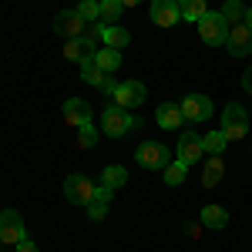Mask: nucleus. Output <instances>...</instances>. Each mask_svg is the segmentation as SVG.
<instances>
[{
    "label": "nucleus",
    "instance_id": "nucleus-1",
    "mask_svg": "<svg viewBox=\"0 0 252 252\" xmlns=\"http://www.w3.org/2000/svg\"><path fill=\"white\" fill-rule=\"evenodd\" d=\"M198 37L205 40L209 47H222L225 37H229V24L222 17V10H209L205 17L198 20Z\"/></svg>",
    "mask_w": 252,
    "mask_h": 252
},
{
    "label": "nucleus",
    "instance_id": "nucleus-2",
    "mask_svg": "<svg viewBox=\"0 0 252 252\" xmlns=\"http://www.w3.org/2000/svg\"><path fill=\"white\" fill-rule=\"evenodd\" d=\"M222 135H225V141H242L249 135V115H246L242 104H225V111H222Z\"/></svg>",
    "mask_w": 252,
    "mask_h": 252
},
{
    "label": "nucleus",
    "instance_id": "nucleus-3",
    "mask_svg": "<svg viewBox=\"0 0 252 252\" xmlns=\"http://www.w3.org/2000/svg\"><path fill=\"white\" fill-rule=\"evenodd\" d=\"M138 165L141 168H148V172H158V168H165L168 161H172V148L168 145H161V141H141L138 145Z\"/></svg>",
    "mask_w": 252,
    "mask_h": 252
},
{
    "label": "nucleus",
    "instance_id": "nucleus-4",
    "mask_svg": "<svg viewBox=\"0 0 252 252\" xmlns=\"http://www.w3.org/2000/svg\"><path fill=\"white\" fill-rule=\"evenodd\" d=\"M64 198L74 202V205H91L97 198V185L88 175H67L64 178Z\"/></svg>",
    "mask_w": 252,
    "mask_h": 252
},
{
    "label": "nucleus",
    "instance_id": "nucleus-5",
    "mask_svg": "<svg viewBox=\"0 0 252 252\" xmlns=\"http://www.w3.org/2000/svg\"><path fill=\"white\" fill-rule=\"evenodd\" d=\"M101 128H104V135H111V138H125L131 128H138V121L128 115V108L111 104V108H104V115H101Z\"/></svg>",
    "mask_w": 252,
    "mask_h": 252
},
{
    "label": "nucleus",
    "instance_id": "nucleus-6",
    "mask_svg": "<svg viewBox=\"0 0 252 252\" xmlns=\"http://www.w3.org/2000/svg\"><path fill=\"white\" fill-rule=\"evenodd\" d=\"M225 47H229V54H232V58H246V54H252V27L246 24V20L229 27Z\"/></svg>",
    "mask_w": 252,
    "mask_h": 252
},
{
    "label": "nucleus",
    "instance_id": "nucleus-7",
    "mask_svg": "<svg viewBox=\"0 0 252 252\" xmlns=\"http://www.w3.org/2000/svg\"><path fill=\"white\" fill-rule=\"evenodd\" d=\"M20 239H27L24 219H20L14 209H3V212H0V242H3V246H17Z\"/></svg>",
    "mask_w": 252,
    "mask_h": 252
},
{
    "label": "nucleus",
    "instance_id": "nucleus-8",
    "mask_svg": "<svg viewBox=\"0 0 252 252\" xmlns=\"http://www.w3.org/2000/svg\"><path fill=\"white\" fill-rule=\"evenodd\" d=\"M178 108H182L185 121H192V125H198V121H209V118H212V101H209L205 94H185Z\"/></svg>",
    "mask_w": 252,
    "mask_h": 252
},
{
    "label": "nucleus",
    "instance_id": "nucleus-9",
    "mask_svg": "<svg viewBox=\"0 0 252 252\" xmlns=\"http://www.w3.org/2000/svg\"><path fill=\"white\" fill-rule=\"evenodd\" d=\"M84 27H88V20L81 17L78 10H61L58 17H54V34H61V37H67V40L81 37Z\"/></svg>",
    "mask_w": 252,
    "mask_h": 252
},
{
    "label": "nucleus",
    "instance_id": "nucleus-10",
    "mask_svg": "<svg viewBox=\"0 0 252 252\" xmlns=\"http://www.w3.org/2000/svg\"><path fill=\"white\" fill-rule=\"evenodd\" d=\"M178 161H185V165H195L198 155H205V145H202V135L198 131H182L178 138Z\"/></svg>",
    "mask_w": 252,
    "mask_h": 252
},
{
    "label": "nucleus",
    "instance_id": "nucleus-11",
    "mask_svg": "<svg viewBox=\"0 0 252 252\" xmlns=\"http://www.w3.org/2000/svg\"><path fill=\"white\" fill-rule=\"evenodd\" d=\"M115 101H118V108H138V104H145V84L141 81H121L115 91Z\"/></svg>",
    "mask_w": 252,
    "mask_h": 252
},
{
    "label": "nucleus",
    "instance_id": "nucleus-12",
    "mask_svg": "<svg viewBox=\"0 0 252 252\" xmlns=\"http://www.w3.org/2000/svg\"><path fill=\"white\" fill-rule=\"evenodd\" d=\"M64 121H67L71 128L88 125V121H91V104H88L84 97H67V101H64Z\"/></svg>",
    "mask_w": 252,
    "mask_h": 252
},
{
    "label": "nucleus",
    "instance_id": "nucleus-13",
    "mask_svg": "<svg viewBox=\"0 0 252 252\" xmlns=\"http://www.w3.org/2000/svg\"><path fill=\"white\" fill-rule=\"evenodd\" d=\"M152 20H155L158 27H172L182 20L178 14V0H152Z\"/></svg>",
    "mask_w": 252,
    "mask_h": 252
},
{
    "label": "nucleus",
    "instance_id": "nucleus-14",
    "mask_svg": "<svg viewBox=\"0 0 252 252\" xmlns=\"http://www.w3.org/2000/svg\"><path fill=\"white\" fill-rule=\"evenodd\" d=\"M222 175H225V161H222V155H209L205 168H202V185H205V189H215V185L222 182Z\"/></svg>",
    "mask_w": 252,
    "mask_h": 252
},
{
    "label": "nucleus",
    "instance_id": "nucleus-15",
    "mask_svg": "<svg viewBox=\"0 0 252 252\" xmlns=\"http://www.w3.org/2000/svg\"><path fill=\"white\" fill-rule=\"evenodd\" d=\"M155 121L161 125V128L172 131V128H182V125H185V115H182L178 104H161V108L155 111Z\"/></svg>",
    "mask_w": 252,
    "mask_h": 252
},
{
    "label": "nucleus",
    "instance_id": "nucleus-16",
    "mask_svg": "<svg viewBox=\"0 0 252 252\" xmlns=\"http://www.w3.org/2000/svg\"><path fill=\"white\" fill-rule=\"evenodd\" d=\"M202 225L212 229V232H219V229L229 225V212H225L222 205H205V209H202Z\"/></svg>",
    "mask_w": 252,
    "mask_h": 252
},
{
    "label": "nucleus",
    "instance_id": "nucleus-17",
    "mask_svg": "<svg viewBox=\"0 0 252 252\" xmlns=\"http://www.w3.org/2000/svg\"><path fill=\"white\" fill-rule=\"evenodd\" d=\"M94 51H97V47H94V44H88L84 37L64 40V61H78V64H81V61L88 58V54H94Z\"/></svg>",
    "mask_w": 252,
    "mask_h": 252
},
{
    "label": "nucleus",
    "instance_id": "nucleus-18",
    "mask_svg": "<svg viewBox=\"0 0 252 252\" xmlns=\"http://www.w3.org/2000/svg\"><path fill=\"white\" fill-rule=\"evenodd\" d=\"M104 78H108V74L97 67L94 54H88V58L81 61V81H84V84H91V88H101V84H104Z\"/></svg>",
    "mask_w": 252,
    "mask_h": 252
},
{
    "label": "nucleus",
    "instance_id": "nucleus-19",
    "mask_svg": "<svg viewBox=\"0 0 252 252\" xmlns=\"http://www.w3.org/2000/svg\"><path fill=\"white\" fill-rule=\"evenodd\" d=\"M94 61H97V67H101L104 74H115L118 67H121V51H115V47H97Z\"/></svg>",
    "mask_w": 252,
    "mask_h": 252
},
{
    "label": "nucleus",
    "instance_id": "nucleus-20",
    "mask_svg": "<svg viewBox=\"0 0 252 252\" xmlns=\"http://www.w3.org/2000/svg\"><path fill=\"white\" fill-rule=\"evenodd\" d=\"M178 14H182V20H198L209 14V3L205 0H178Z\"/></svg>",
    "mask_w": 252,
    "mask_h": 252
},
{
    "label": "nucleus",
    "instance_id": "nucleus-21",
    "mask_svg": "<svg viewBox=\"0 0 252 252\" xmlns=\"http://www.w3.org/2000/svg\"><path fill=\"white\" fill-rule=\"evenodd\" d=\"M128 44H131V34H128L125 27L111 24V27L104 31V47H115V51H121V47H128Z\"/></svg>",
    "mask_w": 252,
    "mask_h": 252
},
{
    "label": "nucleus",
    "instance_id": "nucleus-22",
    "mask_svg": "<svg viewBox=\"0 0 252 252\" xmlns=\"http://www.w3.org/2000/svg\"><path fill=\"white\" fill-rule=\"evenodd\" d=\"M202 145H205V155H222L229 141H225L222 128H219V131H209V135H202Z\"/></svg>",
    "mask_w": 252,
    "mask_h": 252
},
{
    "label": "nucleus",
    "instance_id": "nucleus-23",
    "mask_svg": "<svg viewBox=\"0 0 252 252\" xmlns=\"http://www.w3.org/2000/svg\"><path fill=\"white\" fill-rule=\"evenodd\" d=\"M185 175H189V165H185V161H178V158H172V161L165 165V182H168V185H182V182H185Z\"/></svg>",
    "mask_w": 252,
    "mask_h": 252
},
{
    "label": "nucleus",
    "instance_id": "nucleus-24",
    "mask_svg": "<svg viewBox=\"0 0 252 252\" xmlns=\"http://www.w3.org/2000/svg\"><path fill=\"white\" fill-rule=\"evenodd\" d=\"M121 10H125V3L121 0H101V24H118V17H121Z\"/></svg>",
    "mask_w": 252,
    "mask_h": 252
},
{
    "label": "nucleus",
    "instance_id": "nucleus-25",
    "mask_svg": "<svg viewBox=\"0 0 252 252\" xmlns=\"http://www.w3.org/2000/svg\"><path fill=\"white\" fill-rule=\"evenodd\" d=\"M222 17H225L229 27H232V24H242V20H246V7H242V0H225Z\"/></svg>",
    "mask_w": 252,
    "mask_h": 252
},
{
    "label": "nucleus",
    "instance_id": "nucleus-26",
    "mask_svg": "<svg viewBox=\"0 0 252 252\" xmlns=\"http://www.w3.org/2000/svg\"><path fill=\"white\" fill-rule=\"evenodd\" d=\"M101 182H104L108 189H121V185L128 182V172H125L121 165H108V168H104V175H101Z\"/></svg>",
    "mask_w": 252,
    "mask_h": 252
},
{
    "label": "nucleus",
    "instance_id": "nucleus-27",
    "mask_svg": "<svg viewBox=\"0 0 252 252\" xmlns=\"http://www.w3.org/2000/svg\"><path fill=\"white\" fill-rule=\"evenodd\" d=\"M104 31H108V24H101V20H94V24H88V27H84V34H81V37L88 40V44H104Z\"/></svg>",
    "mask_w": 252,
    "mask_h": 252
},
{
    "label": "nucleus",
    "instance_id": "nucleus-28",
    "mask_svg": "<svg viewBox=\"0 0 252 252\" xmlns=\"http://www.w3.org/2000/svg\"><path fill=\"white\" fill-rule=\"evenodd\" d=\"M78 14L88 20V24L101 20V0H81V3H78Z\"/></svg>",
    "mask_w": 252,
    "mask_h": 252
},
{
    "label": "nucleus",
    "instance_id": "nucleus-29",
    "mask_svg": "<svg viewBox=\"0 0 252 252\" xmlns=\"http://www.w3.org/2000/svg\"><path fill=\"white\" fill-rule=\"evenodd\" d=\"M94 145H97V128L88 121L78 128V148H94Z\"/></svg>",
    "mask_w": 252,
    "mask_h": 252
},
{
    "label": "nucleus",
    "instance_id": "nucleus-30",
    "mask_svg": "<svg viewBox=\"0 0 252 252\" xmlns=\"http://www.w3.org/2000/svg\"><path fill=\"white\" fill-rule=\"evenodd\" d=\"M108 205H111V202H104V198H94V202L88 205V219H91V222H101V219L108 215Z\"/></svg>",
    "mask_w": 252,
    "mask_h": 252
},
{
    "label": "nucleus",
    "instance_id": "nucleus-31",
    "mask_svg": "<svg viewBox=\"0 0 252 252\" xmlns=\"http://www.w3.org/2000/svg\"><path fill=\"white\" fill-rule=\"evenodd\" d=\"M101 91H104L108 97H115V91H118V81L111 78V74H108V78H104V84H101Z\"/></svg>",
    "mask_w": 252,
    "mask_h": 252
},
{
    "label": "nucleus",
    "instance_id": "nucleus-32",
    "mask_svg": "<svg viewBox=\"0 0 252 252\" xmlns=\"http://www.w3.org/2000/svg\"><path fill=\"white\" fill-rule=\"evenodd\" d=\"M17 252H40V249H37V242H31V239H20V242H17Z\"/></svg>",
    "mask_w": 252,
    "mask_h": 252
},
{
    "label": "nucleus",
    "instance_id": "nucleus-33",
    "mask_svg": "<svg viewBox=\"0 0 252 252\" xmlns=\"http://www.w3.org/2000/svg\"><path fill=\"white\" fill-rule=\"evenodd\" d=\"M242 88H246V94H252V67L242 74Z\"/></svg>",
    "mask_w": 252,
    "mask_h": 252
},
{
    "label": "nucleus",
    "instance_id": "nucleus-34",
    "mask_svg": "<svg viewBox=\"0 0 252 252\" xmlns=\"http://www.w3.org/2000/svg\"><path fill=\"white\" fill-rule=\"evenodd\" d=\"M121 3H125V7H138L141 0H121Z\"/></svg>",
    "mask_w": 252,
    "mask_h": 252
},
{
    "label": "nucleus",
    "instance_id": "nucleus-35",
    "mask_svg": "<svg viewBox=\"0 0 252 252\" xmlns=\"http://www.w3.org/2000/svg\"><path fill=\"white\" fill-rule=\"evenodd\" d=\"M246 24H249V27H252V7H249V10H246Z\"/></svg>",
    "mask_w": 252,
    "mask_h": 252
}]
</instances>
